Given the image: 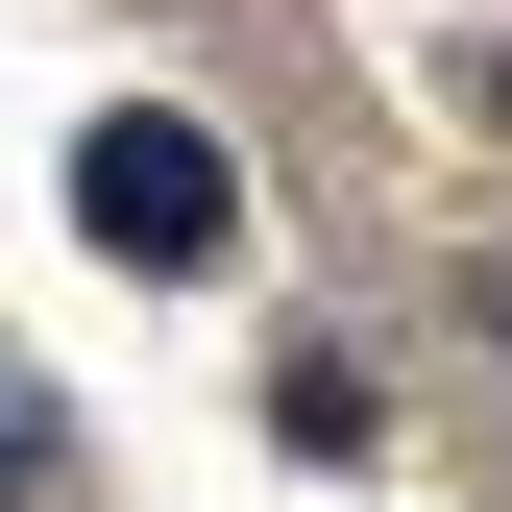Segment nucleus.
Returning a JSON list of instances; mask_svg holds the SVG:
<instances>
[{
    "mask_svg": "<svg viewBox=\"0 0 512 512\" xmlns=\"http://www.w3.org/2000/svg\"><path fill=\"white\" fill-rule=\"evenodd\" d=\"M488 342H512V293H488Z\"/></svg>",
    "mask_w": 512,
    "mask_h": 512,
    "instance_id": "nucleus-3",
    "label": "nucleus"
},
{
    "mask_svg": "<svg viewBox=\"0 0 512 512\" xmlns=\"http://www.w3.org/2000/svg\"><path fill=\"white\" fill-rule=\"evenodd\" d=\"M74 220L122 244V269H220V244H244V171H220V122H171V98H122L98 147H74Z\"/></svg>",
    "mask_w": 512,
    "mask_h": 512,
    "instance_id": "nucleus-1",
    "label": "nucleus"
},
{
    "mask_svg": "<svg viewBox=\"0 0 512 512\" xmlns=\"http://www.w3.org/2000/svg\"><path fill=\"white\" fill-rule=\"evenodd\" d=\"M25 464H49V415H25V391H0V512H25Z\"/></svg>",
    "mask_w": 512,
    "mask_h": 512,
    "instance_id": "nucleus-2",
    "label": "nucleus"
}]
</instances>
